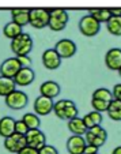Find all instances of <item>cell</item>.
<instances>
[{
  "instance_id": "5",
  "label": "cell",
  "mask_w": 121,
  "mask_h": 154,
  "mask_svg": "<svg viewBox=\"0 0 121 154\" xmlns=\"http://www.w3.org/2000/svg\"><path fill=\"white\" fill-rule=\"evenodd\" d=\"M79 30L83 35L86 37H94L99 33L101 30V22L95 19L92 15H84L80 20H79Z\"/></svg>"
},
{
  "instance_id": "12",
  "label": "cell",
  "mask_w": 121,
  "mask_h": 154,
  "mask_svg": "<svg viewBox=\"0 0 121 154\" xmlns=\"http://www.w3.org/2000/svg\"><path fill=\"white\" fill-rule=\"evenodd\" d=\"M26 142L27 146L40 150L42 146L46 145V137L40 128H30L26 134Z\"/></svg>"
},
{
  "instance_id": "6",
  "label": "cell",
  "mask_w": 121,
  "mask_h": 154,
  "mask_svg": "<svg viewBox=\"0 0 121 154\" xmlns=\"http://www.w3.org/2000/svg\"><path fill=\"white\" fill-rule=\"evenodd\" d=\"M4 101H6V105L10 108V109H14V111H20L27 105V94L22 90H18L15 89L12 93H10L8 96L4 97Z\"/></svg>"
},
{
  "instance_id": "22",
  "label": "cell",
  "mask_w": 121,
  "mask_h": 154,
  "mask_svg": "<svg viewBox=\"0 0 121 154\" xmlns=\"http://www.w3.org/2000/svg\"><path fill=\"white\" fill-rule=\"evenodd\" d=\"M107 116L109 119H112L113 122H121V101L120 100L113 98L109 102L107 106Z\"/></svg>"
},
{
  "instance_id": "14",
  "label": "cell",
  "mask_w": 121,
  "mask_h": 154,
  "mask_svg": "<svg viewBox=\"0 0 121 154\" xmlns=\"http://www.w3.org/2000/svg\"><path fill=\"white\" fill-rule=\"evenodd\" d=\"M105 64L112 71L121 68V48H110L105 55Z\"/></svg>"
},
{
  "instance_id": "27",
  "label": "cell",
  "mask_w": 121,
  "mask_h": 154,
  "mask_svg": "<svg viewBox=\"0 0 121 154\" xmlns=\"http://www.w3.org/2000/svg\"><path fill=\"white\" fill-rule=\"evenodd\" d=\"M92 98L95 100H104V101L110 102L113 100V93L106 89V87H99V89H95L92 91Z\"/></svg>"
},
{
  "instance_id": "39",
  "label": "cell",
  "mask_w": 121,
  "mask_h": 154,
  "mask_svg": "<svg viewBox=\"0 0 121 154\" xmlns=\"http://www.w3.org/2000/svg\"><path fill=\"white\" fill-rule=\"evenodd\" d=\"M95 154H98V153H95Z\"/></svg>"
},
{
  "instance_id": "8",
  "label": "cell",
  "mask_w": 121,
  "mask_h": 154,
  "mask_svg": "<svg viewBox=\"0 0 121 154\" xmlns=\"http://www.w3.org/2000/svg\"><path fill=\"white\" fill-rule=\"evenodd\" d=\"M27 146V142H26V135L23 134H18V132H14L12 135L10 137L4 138V147H6L7 151L10 153H19L23 147Z\"/></svg>"
},
{
  "instance_id": "17",
  "label": "cell",
  "mask_w": 121,
  "mask_h": 154,
  "mask_svg": "<svg viewBox=\"0 0 121 154\" xmlns=\"http://www.w3.org/2000/svg\"><path fill=\"white\" fill-rule=\"evenodd\" d=\"M41 96L49 97V98H56L60 94V85L55 81H46L40 86Z\"/></svg>"
},
{
  "instance_id": "11",
  "label": "cell",
  "mask_w": 121,
  "mask_h": 154,
  "mask_svg": "<svg viewBox=\"0 0 121 154\" xmlns=\"http://www.w3.org/2000/svg\"><path fill=\"white\" fill-rule=\"evenodd\" d=\"M53 98H49V97L45 96H38L37 98L34 100V113H37L38 116H46L49 115L50 112H53Z\"/></svg>"
},
{
  "instance_id": "4",
  "label": "cell",
  "mask_w": 121,
  "mask_h": 154,
  "mask_svg": "<svg viewBox=\"0 0 121 154\" xmlns=\"http://www.w3.org/2000/svg\"><path fill=\"white\" fill-rule=\"evenodd\" d=\"M84 139H86L87 145L101 147L107 140V132L105 128L101 127V124L94 125V127H91V128H87L86 134H84Z\"/></svg>"
},
{
  "instance_id": "23",
  "label": "cell",
  "mask_w": 121,
  "mask_h": 154,
  "mask_svg": "<svg viewBox=\"0 0 121 154\" xmlns=\"http://www.w3.org/2000/svg\"><path fill=\"white\" fill-rule=\"evenodd\" d=\"M106 29L110 34L116 35H121V17H117V15H112L110 19L106 22Z\"/></svg>"
},
{
  "instance_id": "34",
  "label": "cell",
  "mask_w": 121,
  "mask_h": 154,
  "mask_svg": "<svg viewBox=\"0 0 121 154\" xmlns=\"http://www.w3.org/2000/svg\"><path fill=\"white\" fill-rule=\"evenodd\" d=\"M17 154H38V150L34 147H30V146H26V147H23L22 150Z\"/></svg>"
},
{
  "instance_id": "31",
  "label": "cell",
  "mask_w": 121,
  "mask_h": 154,
  "mask_svg": "<svg viewBox=\"0 0 121 154\" xmlns=\"http://www.w3.org/2000/svg\"><path fill=\"white\" fill-rule=\"evenodd\" d=\"M38 154H59L57 149L55 146H50V145H45L38 150Z\"/></svg>"
},
{
  "instance_id": "21",
  "label": "cell",
  "mask_w": 121,
  "mask_h": 154,
  "mask_svg": "<svg viewBox=\"0 0 121 154\" xmlns=\"http://www.w3.org/2000/svg\"><path fill=\"white\" fill-rule=\"evenodd\" d=\"M17 89V83L12 78L0 75V97H6Z\"/></svg>"
},
{
  "instance_id": "9",
  "label": "cell",
  "mask_w": 121,
  "mask_h": 154,
  "mask_svg": "<svg viewBox=\"0 0 121 154\" xmlns=\"http://www.w3.org/2000/svg\"><path fill=\"white\" fill-rule=\"evenodd\" d=\"M55 49H56V52L60 55L61 59H69V57H72V56H75L78 48H76V44L72 40L63 38V40L56 42Z\"/></svg>"
},
{
  "instance_id": "29",
  "label": "cell",
  "mask_w": 121,
  "mask_h": 154,
  "mask_svg": "<svg viewBox=\"0 0 121 154\" xmlns=\"http://www.w3.org/2000/svg\"><path fill=\"white\" fill-rule=\"evenodd\" d=\"M91 106L94 111H98V112H106L107 111V106H109V102L104 101V100H95L91 98Z\"/></svg>"
},
{
  "instance_id": "18",
  "label": "cell",
  "mask_w": 121,
  "mask_h": 154,
  "mask_svg": "<svg viewBox=\"0 0 121 154\" xmlns=\"http://www.w3.org/2000/svg\"><path fill=\"white\" fill-rule=\"evenodd\" d=\"M12 20L20 26H26L30 23V10L27 8H12L11 10Z\"/></svg>"
},
{
  "instance_id": "35",
  "label": "cell",
  "mask_w": 121,
  "mask_h": 154,
  "mask_svg": "<svg viewBox=\"0 0 121 154\" xmlns=\"http://www.w3.org/2000/svg\"><path fill=\"white\" fill-rule=\"evenodd\" d=\"M98 149L97 146H92V145H86V149H84V153L83 154H95L98 153Z\"/></svg>"
},
{
  "instance_id": "36",
  "label": "cell",
  "mask_w": 121,
  "mask_h": 154,
  "mask_svg": "<svg viewBox=\"0 0 121 154\" xmlns=\"http://www.w3.org/2000/svg\"><path fill=\"white\" fill-rule=\"evenodd\" d=\"M110 12H112V15L121 17V8H110Z\"/></svg>"
},
{
  "instance_id": "10",
  "label": "cell",
  "mask_w": 121,
  "mask_h": 154,
  "mask_svg": "<svg viewBox=\"0 0 121 154\" xmlns=\"http://www.w3.org/2000/svg\"><path fill=\"white\" fill-rule=\"evenodd\" d=\"M22 68V64L19 63L18 57H10L6 59L3 63L0 64V75L7 76V78H12L19 72V70Z\"/></svg>"
},
{
  "instance_id": "25",
  "label": "cell",
  "mask_w": 121,
  "mask_h": 154,
  "mask_svg": "<svg viewBox=\"0 0 121 154\" xmlns=\"http://www.w3.org/2000/svg\"><path fill=\"white\" fill-rule=\"evenodd\" d=\"M83 122L86 123L87 128H91L94 125H99L102 123V113L98 111H91L90 113L83 116Z\"/></svg>"
},
{
  "instance_id": "13",
  "label": "cell",
  "mask_w": 121,
  "mask_h": 154,
  "mask_svg": "<svg viewBox=\"0 0 121 154\" xmlns=\"http://www.w3.org/2000/svg\"><path fill=\"white\" fill-rule=\"evenodd\" d=\"M86 139L83 135H74L67 139V150L69 154H83L86 149Z\"/></svg>"
},
{
  "instance_id": "3",
  "label": "cell",
  "mask_w": 121,
  "mask_h": 154,
  "mask_svg": "<svg viewBox=\"0 0 121 154\" xmlns=\"http://www.w3.org/2000/svg\"><path fill=\"white\" fill-rule=\"evenodd\" d=\"M33 49V38L27 33H20L15 38L11 40V51L15 53V56L29 55V52Z\"/></svg>"
},
{
  "instance_id": "28",
  "label": "cell",
  "mask_w": 121,
  "mask_h": 154,
  "mask_svg": "<svg viewBox=\"0 0 121 154\" xmlns=\"http://www.w3.org/2000/svg\"><path fill=\"white\" fill-rule=\"evenodd\" d=\"M22 120L26 123L29 128H38L41 124L40 117H38L37 113H25L22 117Z\"/></svg>"
},
{
  "instance_id": "20",
  "label": "cell",
  "mask_w": 121,
  "mask_h": 154,
  "mask_svg": "<svg viewBox=\"0 0 121 154\" xmlns=\"http://www.w3.org/2000/svg\"><path fill=\"white\" fill-rule=\"evenodd\" d=\"M15 132V120L10 116L0 119V137L7 138Z\"/></svg>"
},
{
  "instance_id": "38",
  "label": "cell",
  "mask_w": 121,
  "mask_h": 154,
  "mask_svg": "<svg viewBox=\"0 0 121 154\" xmlns=\"http://www.w3.org/2000/svg\"><path fill=\"white\" fill-rule=\"evenodd\" d=\"M117 72H118V75H120V76H121V68H120V70H118V71H117Z\"/></svg>"
},
{
  "instance_id": "26",
  "label": "cell",
  "mask_w": 121,
  "mask_h": 154,
  "mask_svg": "<svg viewBox=\"0 0 121 154\" xmlns=\"http://www.w3.org/2000/svg\"><path fill=\"white\" fill-rule=\"evenodd\" d=\"M22 32V26L20 25H18L17 22H14V20H11L10 23H7L6 26H4L3 29V34L6 35L7 38H10V40H12V38H15L18 34H20Z\"/></svg>"
},
{
  "instance_id": "16",
  "label": "cell",
  "mask_w": 121,
  "mask_h": 154,
  "mask_svg": "<svg viewBox=\"0 0 121 154\" xmlns=\"http://www.w3.org/2000/svg\"><path fill=\"white\" fill-rule=\"evenodd\" d=\"M35 79V72L32 67H22L19 70V72L14 76V81L17 83V86H29L30 83H33V81Z\"/></svg>"
},
{
  "instance_id": "32",
  "label": "cell",
  "mask_w": 121,
  "mask_h": 154,
  "mask_svg": "<svg viewBox=\"0 0 121 154\" xmlns=\"http://www.w3.org/2000/svg\"><path fill=\"white\" fill-rule=\"evenodd\" d=\"M19 63L22 64V67H30L32 66V59L29 57L27 55H23V56H17Z\"/></svg>"
},
{
  "instance_id": "33",
  "label": "cell",
  "mask_w": 121,
  "mask_h": 154,
  "mask_svg": "<svg viewBox=\"0 0 121 154\" xmlns=\"http://www.w3.org/2000/svg\"><path fill=\"white\" fill-rule=\"evenodd\" d=\"M112 93H113V98L120 100V101H121V83L114 85V87H113Z\"/></svg>"
},
{
  "instance_id": "1",
  "label": "cell",
  "mask_w": 121,
  "mask_h": 154,
  "mask_svg": "<svg viewBox=\"0 0 121 154\" xmlns=\"http://www.w3.org/2000/svg\"><path fill=\"white\" fill-rule=\"evenodd\" d=\"M53 113L60 120L68 122V120L78 116L79 111H78L76 104L72 100H59L53 105Z\"/></svg>"
},
{
  "instance_id": "30",
  "label": "cell",
  "mask_w": 121,
  "mask_h": 154,
  "mask_svg": "<svg viewBox=\"0 0 121 154\" xmlns=\"http://www.w3.org/2000/svg\"><path fill=\"white\" fill-rule=\"evenodd\" d=\"M30 128L27 127V124L25 122H23L22 119L20 120H15V132H18V134H23L26 135L27 131H29Z\"/></svg>"
},
{
  "instance_id": "24",
  "label": "cell",
  "mask_w": 121,
  "mask_h": 154,
  "mask_svg": "<svg viewBox=\"0 0 121 154\" xmlns=\"http://www.w3.org/2000/svg\"><path fill=\"white\" fill-rule=\"evenodd\" d=\"M89 12L90 15H92L101 23H106L107 20L110 19V17H112L110 8H90Z\"/></svg>"
},
{
  "instance_id": "15",
  "label": "cell",
  "mask_w": 121,
  "mask_h": 154,
  "mask_svg": "<svg viewBox=\"0 0 121 154\" xmlns=\"http://www.w3.org/2000/svg\"><path fill=\"white\" fill-rule=\"evenodd\" d=\"M42 64L44 67L48 68V70H57L61 64V57L57 52H56L55 48L52 49H46L42 53Z\"/></svg>"
},
{
  "instance_id": "2",
  "label": "cell",
  "mask_w": 121,
  "mask_h": 154,
  "mask_svg": "<svg viewBox=\"0 0 121 154\" xmlns=\"http://www.w3.org/2000/svg\"><path fill=\"white\" fill-rule=\"evenodd\" d=\"M49 11V27L53 32H61L68 23V12L64 8H48Z\"/></svg>"
},
{
  "instance_id": "7",
  "label": "cell",
  "mask_w": 121,
  "mask_h": 154,
  "mask_svg": "<svg viewBox=\"0 0 121 154\" xmlns=\"http://www.w3.org/2000/svg\"><path fill=\"white\" fill-rule=\"evenodd\" d=\"M34 29H44L49 25V11L48 8H32L30 10V23Z\"/></svg>"
},
{
  "instance_id": "37",
  "label": "cell",
  "mask_w": 121,
  "mask_h": 154,
  "mask_svg": "<svg viewBox=\"0 0 121 154\" xmlns=\"http://www.w3.org/2000/svg\"><path fill=\"white\" fill-rule=\"evenodd\" d=\"M112 154H121V146H117V147L112 151Z\"/></svg>"
},
{
  "instance_id": "19",
  "label": "cell",
  "mask_w": 121,
  "mask_h": 154,
  "mask_svg": "<svg viewBox=\"0 0 121 154\" xmlns=\"http://www.w3.org/2000/svg\"><path fill=\"white\" fill-rule=\"evenodd\" d=\"M67 125H68V130L71 131L74 135H83L84 137V134H86V131H87L86 123L83 122V119H80V117H78V116L68 120Z\"/></svg>"
}]
</instances>
